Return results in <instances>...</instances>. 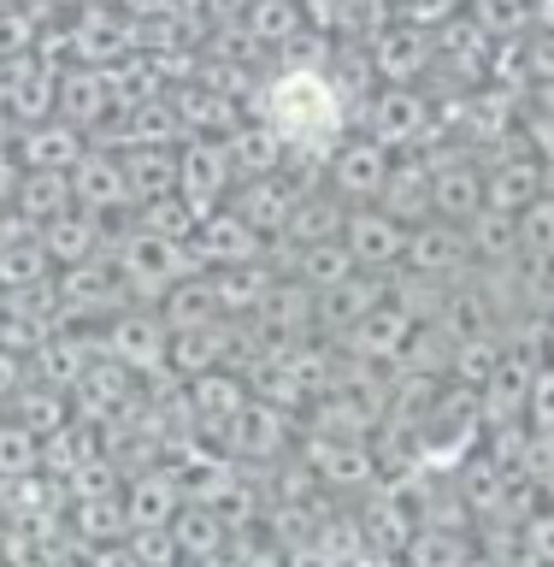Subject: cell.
Returning <instances> with one entry per match:
<instances>
[{"label":"cell","mask_w":554,"mask_h":567,"mask_svg":"<svg viewBox=\"0 0 554 567\" xmlns=\"http://www.w3.org/2000/svg\"><path fill=\"white\" fill-rule=\"evenodd\" d=\"M336 124H343V101L336 89L318 78V71H283L265 95V131H272L283 148H331Z\"/></svg>","instance_id":"obj_1"},{"label":"cell","mask_w":554,"mask_h":567,"mask_svg":"<svg viewBox=\"0 0 554 567\" xmlns=\"http://www.w3.org/2000/svg\"><path fill=\"white\" fill-rule=\"evenodd\" d=\"M118 284H130V290L166 301L177 284H184V248H177V237L130 230V237H124V255H118Z\"/></svg>","instance_id":"obj_2"},{"label":"cell","mask_w":554,"mask_h":567,"mask_svg":"<svg viewBox=\"0 0 554 567\" xmlns=\"http://www.w3.org/2000/svg\"><path fill=\"white\" fill-rule=\"evenodd\" d=\"M219 443H224V455L237 461V467L278 461L283 443H290V414H283V408H272V402H254V396H248V408L219 432Z\"/></svg>","instance_id":"obj_3"},{"label":"cell","mask_w":554,"mask_h":567,"mask_svg":"<svg viewBox=\"0 0 554 567\" xmlns=\"http://www.w3.org/2000/svg\"><path fill=\"white\" fill-rule=\"evenodd\" d=\"M106 354L124 367V372H136V379H148V372H166L171 361V331H166V319L159 313H124L113 319V331H106Z\"/></svg>","instance_id":"obj_4"},{"label":"cell","mask_w":554,"mask_h":567,"mask_svg":"<svg viewBox=\"0 0 554 567\" xmlns=\"http://www.w3.org/2000/svg\"><path fill=\"white\" fill-rule=\"evenodd\" d=\"M343 243L360 272H389L396 260H407V225H396L384 207H354L343 219Z\"/></svg>","instance_id":"obj_5"},{"label":"cell","mask_w":554,"mask_h":567,"mask_svg":"<svg viewBox=\"0 0 554 567\" xmlns=\"http://www.w3.org/2000/svg\"><path fill=\"white\" fill-rule=\"evenodd\" d=\"M384 301H389L384 272H354V278L313 296V331H354L372 308H384Z\"/></svg>","instance_id":"obj_6"},{"label":"cell","mask_w":554,"mask_h":567,"mask_svg":"<svg viewBox=\"0 0 554 567\" xmlns=\"http://www.w3.org/2000/svg\"><path fill=\"white\" fill-rule=\"evenodd\" d=\"M407 343H414V319H407L396 301H384V308H372L354 331H343V349H348V361H360V367H396Z\"/></svg>","instance_id":"obj_7"},{"label":"cell","mask_w":554,"mask_h":567,"mask_svg":"<svg viewBox=\"0 0 554 567\" xmlns=\"http://www.w3.org/2000/svg\"><path fill=\"white\" fill-rule=\"evenodd\" d=\"M189 255L207 260V266H219V272H230V266H254L260 260V230L242 225L237 213H207V219L195 225Z\"/></svg>","instance_id":"obj_8"},{"label":"cell","mask_w":554,"mask_h":567,"mask_svg":"<svg viewBox=\"0 0 554 567\" xmlns=\"http://www.w3.org/2000/svg\"><path fill=\"white\" fill-rule=\"evenodd\" d=\"M177 508H184V491H177V478L166 467L130 473V485H124V520H130V532H166L177 520Z\"/></svg>","instance_id":"obj_9"},{"label":"cell","mask_w":554,"mask_h":567,"mask_svg":"<svg viewBox=\"0 0 554 567\" xmlns=\"http://www.w3.org/2000/svg\"><path fill=\"white\" fill-rule=\"evenodd\" d=\"M307 467H313V485H331V491H378V455L366 443H318L307 450Z\"/></svg>","instance_id":"obj_10"},{"label":"cell","mask_w":554,"mask_h":567,"mask_svg":"<svg viewBox=\"0 0 554 567\" xmlns=\"http://www.w3.org/2000/svg\"><path fill=\"white\" fill-rule=\"evenodd\" d=\"M454 491H460V503H467L472 520H502L508 496H513V478L495 455H467L454 467Z\"/></svg>","instance_id":"obj_11"},{"label":"cell","mask_w":554,"mask_h":567,"mask_svg":"<svg viewBox=\"0 0 554 567\" xmlns=\"http://www.w3.org/2000/svg\"><path fill=\"white\" fill-rule=\"evenodd\" d=\"M230 184V154L219 142H189L177 159V195L195 207V219H207V207L219 202V189Z\"/></svg>","instance_id":"obj_12"},{"label":"cell","mask_w":554,"mask_h":567,"mask_svg":"<svg viewBox=\"0 0 554 567\" xmlns=\"http://www.w3.org/2000/svg\"><path fill=\"white\" fill-rule=\"evenodd\" d=\"M189 408H195V425L219 437L224 425L248 408V379H242V372L212 367V372H201V379H189Z\"/></svg>","instance_id":"obj_13"},{"label":"cell","mask_w":554,"mask_h":567,"mask_svg":"<svg viewBox=\"0 0 554 567\" xmlns=\"http://www.w3.org/2000/svg\"><path fill=\"white\" fill-rule=\"evenodd\" d=\"M467 260V230L437 219V225H407V266L425 278H449Z\"/></svg>","instance_id":"obj_14"},{"label":"cell","mask_w":554,"mask_h":567,"mask_svg":"<svg viewBox=\"0 0 554 567\" xmlns=\"http://www.w3.org/2000/svg\"><path fill=\"white\" fill-rule=\"evenodd\" d=\"M71 202L83 213H113L118 202H130V184H124V166H113L106 154H83L77 166H71Z\"/></svg>","instance_id":"obj_15"},{"label":"cell","mask_w":554,"mask_h":567,"mask_svg":"<svg viewBox=\"0 0 554 567\" xmlns=\"http://www.w3.org/2000/svg\"><path fill=\"white\" fill-rule=\"evenodd\" d=\"M331 177H336V189L354 195V202H372V195H384L389 184V154H384V142H348L343 154L331 159Z\"/></svg>","instance_id":"obj_16"},{"label":"cell","mask_w":554,"mask_h":567,"mask_svg":"<svg viewBox=\"0 0 554 567\" xmlns=\"http://www.w3.org/2000/svg\"><path fill=\"white\" fill-rule=\"evenodd\" d=\"M431 213H442L449 225L478 219L484 213V172H472V166L431 172Z\"/></svg>","instance_id":"obj_17"},{"label":"cell","mask_w":554,"mask_h":567,"mask_svg":"<svg viewBox=\"0 0 554 567\" xmlns=\"http://www.w3.org/2000/svg\"><path fill=\"white\" fill-rule=\"evenodd\" d=\"M230 349V319H212V326H195V331H171V372H184V379H201L224 361Z\"/></svg>","instance_id":"obj_18"},{"label":"cell","mask_w":554,"mask_h":567,"mask_svg":"<svg viewBox=\"0 0 554 567\" xmlns=\"http://www.w3.org/2000/svg\"><path fill=\"white\" fill-rule=\"evenodd\" d=\"M502 337L495 331H472V337H454V349H449V379L460 390H484L495 379V367H502Z\"/></svg>","instance_id":"obj_19"},{"label":"cell","mask_w":554,"mask_h":567,"mask_svg":"<svg viewBox=\"0 0 554 567\" xmlns=\"http://www.w3.org/2000/svg\"><path fill=\"white\" fill-rule=\"evenodd\" d=\"M95 237H101V219L95 213H60L53 225H42V248L53 266H83L95 260Z\"/></svg>","instance_id":"obj_20"},{"label":"cell","mask_w":554,"mask_h":567,"mask_svg":"<svg viewBox=\"0 0 554 567\" xmlns=\"http://www.w3.org/2000/svg\"><path fill=\"white\" fill-rule=\"evenodd\" d=\"M460 230H467V255H478L484 266H508V260H520V219H508V213L484 207L478 219H467Z\"/></svg>","instance_id":"obj_21"},{"label":"cell","mask_w":554,"mask_h":567,"mask_svg":"<svg viewBox=\"0 0 554 567\" xmlns=\"http://www.w3.org/2000/svg\"><path fill=\"white\" fill-rule=\"evenodd\" d=\"M543 172L531 166V159H520V166H502V172H484V207L508 213V219H520V213L531 202H543Z\"/></svg>","instance_id":"obj_22"},{"label":"cell","mask_w":554,"mask_h":567,"mask_svg":"<svg viewBox=\"0 0 554 567\" xmlns=\"http://www.w3.org/2000/svg\"><path fill=\"white\" fill-rule=\"evenodd\" d=\"M360 266H354V255H348V243L343 237H331V243H313V248H301L295 255V284L301 290H331V284H343V278H354Z\"/></svg>","instance_id":"obj_23"},{"label":"cell","mask_w":554,"mask_h":567,"mask_svg":"<svg viewBox=\"0 0 554 567\" xmlns=\"http://www.w3.org/2000/svg\"><path fill=\"white\" fill-rule=\"evenodd\" d=\"M18 213H24V225H53L60 213H71V177L30 172L24 184H18Z\"/></svg>","instance_id":"obj_24"},{"label":"cell","mask_w":554,"mask_h":567,"mask_svg":"<svg viewBox=\"0 0 554 567\" xmlns=\"http://www.w3.org/2000/svg\"><path fill=\"white\" fill-rule=\"evenodd\" d=\"M224 520L212 508L201 503H184L177 508V520H171V538H177V556H195V561H207V556H219V544H224Z\"/></svg>","instance_id":"obj_25"},{"label":"cell","mask_w":554,"mask_h":567,"mask_svg":"<svg viewBox=\"0 0 554 567\" xmlns=\"http://www.w3.org/2000/svg\"><path fill=\"white\" fill-rule=\"evenodd\" d=\"M384 213L396 225H414L419 213H431V172H419V166H389V184H384Z\"/></svg>","instance_id":"obj_26"},{"label":"cell","mask_w":554,"mask_h":567,"mask_svg":"<svg viewBox=\"0 0 554 567\" xmlns=\"http://www.w3.org/2000/svg\"><path fill=\"white\" fill-rule=\"evenodd\" d=\"M159 319H166V331H195V326H212V319H224V313H219V301H212V284L189 278L159 301Z\"/></svg>","instance_id":"obj_27"},{"label":"cell","mask_w":554,"mask_h":567,"mask_svg":"<svg viewBox=\"0 0 554 567\" xmlns=\"http://www.w3.org/2000/svg\"><path fill=\"white\" fill-rule=\"evenodd\" d=\"M295 202H301L295 189H283V184H272V177H260V184H248L242 207H237V219H242V225H254L260 237H265V230H283V225H290Z\"/></svg>","instance_id":"obj_28"},{"label":"cell","mask_w":554,"mask_h":567,"mask_svg":"<svg viewBox=\"0 0 554 567\" xmlns=\"http://www.w3.org/2000/svg\"><path fill=\"white\" fill-rule=\"evenodd\" d=\"M48 248L42 237L35 243H12V248H0V290H12V296H30V290H48Z\"/></svg>","instance_id":"obj_29"},{"label":"cell","mask_w":554,"mask_h":567,"mask_svg":"<svg viewBox=\"0 0 554 567\" xmlns=\"http://www.w3.org/2000/svg\"><path fill=\"white\" fill-rule=\"evenodd\" d=\"M124 184H130L136 202H159V195H177V159L159 148H136L124 159Z\"/></svg>","instance_id":"obj_30"},{"label":"cell","mask_w":554,"mask_h":567,"mask_svg":"<svg viewBox=\"0 0 554 567\" xmlns=\"http://www.w3.org/2000/svg\"><path fill=\"white\" fill-rule=\"evenodd\" d=\"M407 567H467L472 561V544L460 538V532H442V526H419L414 538H407Z\"/></svg>","instance_id":"obj_31"},{"label":"cell","mask_w":554,"mask_h":567,"mask_svg":"<svg viewBox=\"0 0 554 567\" xmlns=\"http://www.w3.org/2000/svg\"><path fill=\"white\" fill-rule=\"evenodd\" d=\"M343 219H348V213L325 207V195H301L295 213H290V225H283V237H290L295 248H313V243L343 237Z\"/></svg>","instance_id":"obj_32"},{"label":"cell","mask_w":554,"mask_h":567,"mask_svg":"<svg viewBox=\"0 0 554 567\" xmlns=\"http://www.w3.org/2000/svg\"><path fill=\"white\" fill-rule=\"evenodd\" d=\"M77 532L88 544H124L130 538V520H124V496L101 491V496H83L77 503Z\"/></svg>","instance_id":"obj_33"},{"label":"cell","mask_w":554,"mask_h":567,"mask_svg":"<svg viewBox=\"0 0 554 567\" xmlns=\"http://www.w3.org/2000/svg\"><path fill=\"white\" fill-rule=\"evenodd\" d=\"M77 396H83V408H124L130 402V372H124L113 354H106V361H88L83 367V379H77Z\"/></svg>","instance_id":"obj_34"},{"label":"cell","mask_w":554,"mask_h":567,"mask_svg":"<svg viewBox=\"0 0 554 567\" xmlns=\"http://www.w3.org/2000/svg\"><path fill=\"white\" fill-rule=\"evenodd\" d=\"M414 131H419V95L389 89V95L378 101V136H372V142H384V148H389V142H407Z\"/></svg>","instance_id":"obj_35"},{"label":"cell","mask_w":554,"mask_h":567,"mask_svg":"<svg viewBox=\"0 0 554 567\" xmlns=\"http://www.w3.org/2000/svg\"><path fill=\"white\" fill-rule=\"evenodd\" d=\"M35 461H42V443H35V432H24L18 420L0 425V478H30Z\"/></svg>","instance_id":"obj_36"},{"label":"cell","mask_w":554,"mask_h":567,"mask_svg":"<svg viewBox=\"0 0 554 567\" xmlns=\"http://www.w3.org/2000/svg\"><path fill=\"white\" fill-rule=\"evenodd\" d=\"M520 255L554 260V195H543V202H531L520 213Z\"/></svg>","instance_id":"obj_37"},{"label":"cell","mask_w":554,"mask_h":567,"mask_svg":"<svg viewBox=\"0 0 554 567\" xmlns=\"http://www.w3.org/2000/svg\"><path fill=\"white\" fill-rule=\"evenodd\" d=\"M520 556L531 567H554V508H531L520 520Z\"/></svg>","instance_id":"obj_38"},{"label":"cell","mask_w":554,"mask_h":567,"mask_svg":"<svg viewBox=\"0 0 554 567\" xmlns=\"http://www.w3.org/2000/svg\"><path fill=\"white\" fill-rule=\"evenodd\" d=\"M230 159H237V166H248V172H272L278 166V159H283V142L272 136V131H248V136H237V142H230V148H224Z\"/></svg>","instance_id":"obj_39"},{"label":"cell","mask_w":554,"mask_h":567,"mask_svg":"<svg viewBox=\"0 0 554 567\" xmlns=\"http://www.w3.org/2000/svg\"><path fill=\"white\" fill-rule=\"evenodd\" d=\"M60 95H65V113L71 118H101L106 113V83L101 78H65Z\"/></svg>","instance_id":"obj_40"},{"label":"cell","mask_w":554,"mask_h":567,"mask_svg":"<svg viewBox=\"0 0 554 567\" xmlns=\"http://www.w3.org/2000/svg\"><path fill=\"white\" fill-rule=\"evenodd\" d=\"M35 142V148H30V159H35V166H42V172H53V166H77V136H71V131H35L30 136Z\"/></svg>","instance_id":"obj_41"},{"label":"cell","mask_w":554,"mask_h":567,"mask_svg":"<svg viewBox=\"0 0 554 567\" xmlns=\"http://www.w3.org/2000/svg\"><path fill=\"white\" fill-rule=\"evenodd\" d=\"M18 379H24V354H7V349H0V396H12Z\"/></svg>","instance_id":"obj_42"},{"label":"cell","mask_w":554,"mask_h":567,"mask_svg":"<svg viewBox=\"0 0 554 567\" xmlns=\"http://www.w3.org/2000/svg\"><path fill=\"white\" fill-rule=\"evenodd\" d=\"M242 567H283V556H272V549H265V556H248Z\"/></svg>","instance_id":"obj_43"},{"label":"cell","mask_w":554,"mask_h":567,"mask_svg":"<svg viewBox=\"0 0 554 567\" xmlns=\"http://www.w3.org/2000/svg\"><path fill=\"white\" fill-rule=\"evenodd\" d=\"M543 508H554V478H548V485H543Z\"/></svg>","instance_id":"obj_44"},{"label":"cell","mask_w":554,"mask_h":567,"mask_svg":"<svg viewBox=\"0 0 554 567\" xmlns=\"http://www.w3.org/2000/svg\"><path fill=\"white\" fill-rule=\"evenodd\" d=\"M543 95H548V101H543V106H548V113H554V83H548V89H543Z\"/></svg>","instance_id":"obj_45"},{"label":"cell","mask_w":554,"mask_h":567,"mask_svg":"<svg viewBox=\"0 0 554 567\" xmlns=\"http://www.w3.org/2000/svg\"><path fill=\"white\" fill-rule=\"evenodd\" d=\"M467 567H490V561H484V556H472V561H467Z\"/></svg>","instance_id":"obj_46"}]
</instances>
